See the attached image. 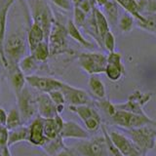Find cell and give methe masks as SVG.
Masks as SVG:
<instances>
[{"label":"cell","mask_w":156,"mask_h":156,"mask_svg":"<svg viewBox=\"0 0 156 156\" xmlns=\"http://www.w3.org/2000/svg\"><path fill=\"white\" fill-rule=\"evenodd\" d=\"M28 7L32 23L37 24L43 29L47 41L51 28L56 22L50 2L49 0H28Z\"/></svg>","instance_id":"1"},{"label":"cell","mask_w":156,"mask_h":156,"mask_svg":"<svg viewBox=\"0 0 156 156\" xmlns=\"http://www.w3.org/2000/svg\"><path fill=\"white\" fill-rule=\"evenodd\" d=\"M29 51L27 37L22 32H15L9 35L4 42V54L8 66H18Z\"/></svg>","instance_id":"2"},{"label":"cell","mask_w":156,"mask_h":156,"mask_svg":"<svg viewBox=\"0 0 156 156\" xmlns=\"http://www.w3.org/2000/svg\"><path fill=\"white\" fill-rule=\"evenodd\" d=\"M130 139L136 144L141 153L144 154L146 151L153 148L154 140L156 138V125L147 124L135 129L127 130Z\"/></svg>","instance_id":"3"},{"label":"cell","mask_w":156,"mask_h":156,"mask_svg":"<svg viewBox=\"0 0 156 156\" xmlns=\"http://www.w3.org/2000/svg\"><path fill=\"white\" fill-rule=\"evenodd\" d=\"M79 66L89 75H99L105 73L106 56L100 52H84L77 58Z\"/></svg>","instance_id":"4"},{"label":"cell","mask_w":156,"mask_h":156,"mask_svg":"<svg viewBox=\"0 0 156 156\" xmlns=\"http://www.w3.org/2000/svg\"><path fill=\"white\" fill-rule=\"evenodd\" d=\"M67 36L66 27L58 21L54 23L47 39L49 49H50V56H57L67 52Z\"/></svg>","instance_id":"5"},{"label":"cell","mask_w":156,"mask_h":156,"mask_svg":"<svg viewBox=\"0 0 156 156\" xmlns=\"http://www.w3.org/2000/svg\"><path fill=\"white\" fill-rule=\"evenodd\" d=\"M111 119L114 124L118 125L121 128H124L126 130L139 128V127L147 124L156 125V121L152 120L146 114H138L121 109H117L115 113L111 116Z\"/></svg>","instance_id":"6"},{"label":"cell","mask_w":156,"mask_h":156,"mask_svg":"<svg viewBox=\"0 0 156 156\" xmlns=\"http://www.w3.org/2000/svg\"><path fill=\"white\" fill-rule=\"evenodd\" d=\"M17 98V105L18 110L21 115V119L23 124L27 123V121L33 120L37 114V101L36 96L30 91L28 87H24L23 91Z\"/></svg>","instance_id":"7"},{"label":"cell","mask_w":156,"mask_h":156,"mask_svg":"<svg viewBox=\"0 0 156 156\" xmlns=\"http://www.w3.org/2000/svg\"><path fill=\"white\" fill-rule=\"evenodd\" d=\"M74 149L79 156H109L104 135L82 140Z\"/></svg>","instance_id":"8"},{"label":"cell","mask_w":156,"mask_h":156,"mask_svg":"<svg viewBox=\"0 0 156 156\" xmlns=\"http://www.w3.org/2000/svg\"><path fill=\"white\" fill-rule=\"evenodd\" d=\"M68 109L76 113L84 122L86 130L89 133H95L101 128V119L98 111L91 105H69Z\"/></svg>","instance_id":"9"},{"label":"cell","mask_w":156,"mask_h":156,"mask_svg":"<svg viewBox=\"0 0 156 156\" xmlns=\"http://www.w3.org/2000/svg\"><path fill=\"white\" fill-rule=\"evenodd\" d=\"M61 91L65 97L66 104L68 105H91L93 102L91 96L85 90L73 87L67 83H62Z\"/></svg>","instance_id":"10"},{"label":"cell","mask_w":156,"mask_h":156,"mask_svg":"<svg viewBox=\"0 0 156 156\" xmlns=\"http://www.w3.org/2000/svg\"><path fill=\"white\" fill-rule=\"evenodd\" d=\"M26 80L27 84L39 91L40 93H50L52 91L56 90H61L62 86V81L56 79L53 77H48V76H40V75H35V74H29L26 75Z\"/></svg>","instance_id":"11"},{"label":"cell","mask_w":156,"mask_h":156,"mask_svg":"<svg viewBox=\"0 0 156 156\" xmlns=\"http://www.w3.org/2000/svg\"><path fill=\"white\" fill-rule=\"evenodd\" d=\"M108 135L116 148L123 156H144L132 140L124 134L117 131H108Z\"/></svg>","instance_id":"12"},{"label":"cell","mask_w":156,"mask_h":156,"mask_svg":"<svg viewBox=\"0 0 156 156\" xmlns=\"http://www.w3.org/2000/svg\"><path fill=\"white\" fill-rule=\"evenodd\" d=\"M152 95L148 93H143L140 91H136L134 94H132L128 101L124 104L115 105L116 109L126 110L134 113L143 114L145 115V112L144 111V105L151 100Z\"/></svg>","instance_id":"13"},{"label":"cell","mask_w":156,"mask_h":156,"mask_svg":"<svg viewBox=\"0 0 156 156\" xmlns=\"http://www.w3.org/2000/svg\"><path fill=\"white\" fill-rule=\"evenodd\" d=\"M106 66L105 73L112 82L119 81L125 74V66L122 62V56L118 52H111L106 56Z\"/></svg>","instance_id":"14"},{"label":"cell","mask_w":156,"mask_h":156,"mask_svg":"<svg viewBox=\"0 0 156 156\" xmlns=\"http://www.w3.org/2000/svg\"><path fill=\"white\" fill-rule=\"evenodd\" d=\"M15 0H2L0 2V62L6 68L8 67V62L4 54V42L6 35L8 14Z\"/></svg>","instance_id":"15"},{"label":"cell","mask_w":156,"mask_h":156,"mask_svg":"<svg viewBox=\"0 0 156 156\" xmlns=\"http://www.w3.org/2000/svg\"><path fill=\"white\" fill-rule=\"evenodd\" d=\"M37 101V114L43 119L53 118L57 115H60L57 105L51 100L50 96L47 93H40L36 96Z\"/></svg>","instance_id":"16"},{"label":"cell","mask_w":156,"mask_h":156,"mask_svg":"<svg viewBox=\"0 0 156 156\" xmlns=\"http://www.w3.org/2000/svg\"><path fill=\"white\" fill-rule=\"evenodd\" d=\"M65 139L87 140L90 138V133L74 121H63L62 129L60 135Z\"/></svg>","instance_id":"17"},{"label":"cell","mask_w":156,"mask_h":156,"mask_svg":"<svg viewBox=\"0 0 156 156\" xmlns=\"http://www.w3.org/2000/svg\"><path fill=\"white\" fill-rule=\"evenodd\" d=\"M29 129V136L28 141L33 145L41 146L46 141L47 138L44 135V128H43V118L40 116H36L30 124L28 125Z\"/></svg>","instance_id":"18"},{"label":"cell","mask_w":156,"mask_h":156,"mask_svg":"<svg viewBox=\"0 0 156 156\" xmlns=\"http://www.w3.org/2000/svg\"><path fill=\"white\" fill-rule=\"evenodd\" d=\"M7 69L10 85H11L15 95L17 96L27 86L26 74L20 69L19 66H9Z\"/></svg>","instance_id":"19"},{"label":"cell","mask_w":156,"mask_h":156,"mask_svg":"<svg viewBox=\"0 0 156 156\" xmlns=\"http://www.w3.org/2000/svg\"><path fill=\"white\" fill-rule=\"evenodd\" d=\"M63 120L61 115H57L53 118L43 119L44 135L47 139H55L61 135Z\"/></svg>","instance_id":"20"},{"label":"cell","mask_w":156,"mask_h":156,"mask_svg":"<svg viewBox=\"0 0 156 156\" xmlns=\"http://www.w3.org/2000/svg\"><path fill=\"white\" fill-rule=\"evenodd\" d=\"M27 40L28 44L29 52H31L34 50V48H35L38 44H40L43 41H46L45 33H44L43 29L40 27L37 26L35 23H32L28 29Z\"/></svg>","instance_id":"21"},{"label":"cell","mask_w":156,"mask_h":156,"mask_svg":"<svg viewBox=\"0 0 156 156\" xmlns=\"http://www.w3.org/2000/svg\"><path fill=\"white\" fill-rule=\"evenodd\" d=\"M92 13H93V16H94L95 24H96V27H97L98 34H99V36L101 40L102 37L105 36V34L110 30L109 23H108V21H107V19L105 18V14L102 13L101 10H100L98 7L95 6L94 8H93Z\"/></svg>","instance_id":"22"},{"label":"cell","mask_w":156,"mask_h":156,"mask_svg":"<svg viewBox=\"0 0 156 156\" xmlns=\"http://www.w3.org/2000/svg\"><path fill=\"white\" fill-rule=\"evenodd\" d=\"M88 86L96 99L99 101L105 100L106 97V90L104 82L98 75H90L89 81H88Z\"/></svg>","instance_id":"23"},{"label":"cell","mask_w":156,"mask_h":156,"mask_svg":"<svg viewBox=\"0 0 156 156\" xmlns=\"http://www.w3.org/2000/svg\"><path fill=\"white\" fill-rule=\"evenodd\" d=\"M66 27L68 36L71 37L73 40L76 41L77 43H79L80 45H82L85 48H92L93 47V44L90 41H88L87 39L82 35L79 27H78L74 23L73 20H68Z\"/></svg>","instance_id":"24"},{"label":"cell","mask_w":156,"mask_h":156,"mask_svg":"<svg viewBox=\"0 0 156 156\" xmlns=\"http://www.w3.org/2000/svg\"><path fill=\"white\" fill-rule=\"evenodd\" d=\"M115 2L118 3L120 7L123 8L125 11L131 15L134 19L136 20V22L144 23L145 22L146 18L144 17L143 15L140 13L139 5L136 0H116Z\"/></svg>","instance_id":"25"},{"label":"cell","mask_w":156,"mask_h":156,"mask_svg":"<svg viewBox=\"0 0 156 156\" xmlns=\"http://www.w3.org/2000/svg\"><path fill=\"white\" fill-rule=\"evenodd\" d=\"M65 140L61 136H58L55 139H47L41 147L49 156H56L62 149L66 147Z\"/></svg>","instance_id":"26"},{"label":"cell","mask_w":156,"mask_h":156,"mask_svg":"<svg viewBox=\"0 0 156 156\" xmlns=\"http://www.w3.org/2000/svg\"><path fill=\"white\" fill-rule=\"evenodd\" d=\"M29 136V129L28 126L22 125L18 128L9 131L8 136V146H12L21 141H28Z\"/></svg>","instance_id":"27"},{"label":"cell","mask_w":156,"mask_h":156,"mask_svg":"<svg viewBox=\"0 0 156 156\" xmlns=\"http://www.w3.org/2000/svg\"><path fill=\"white\" fill-rule=\"evenodd\" d=\"M104 13L107 21L110 23H115L119 20V5L114 0H109L104 7Z\"/></svg>","instance_id":"28"},{"label":"cell","mask_w":156,"mask_h":156,"mask_svg":"<svg viewBox=\"0 0 156 156\" xmlns=\"http://www.w3.org/2000/svg\"><path fill=\"white\" fill-rule=\"evenodd\" d=\"M30 55L33 56V58L38 62H43L48 60V58L50 57V49L47 41H43L40 44L34 48V50L30 52Z\"/></svg>","instance_id":"29"},{"label":"cell","mask_w":156,"mask_h":156,"mask_svg":"<svg viewBox=\"0 0 156 156\" xmlns=\"http://www.w3.org/2000/svg\"><path fill=\"white\" fill-rule=\"evenodd\" d=\"M38 62L33 58L32 55H27L24 58H23L21 62H19V67L26 75L32 74V72L37 68Z\"/></svg>","instance_id":"30"},{"label":"cell","mask_w":156,"mask_h":156,"mask_svg":"<svg viewBox=\"0 0 156 156\" xmlns=\"http://www.w3.org/2000/svg\"><path fill=\"white\" fill-rule=\"evenodd\" d=\"M23 122L21 119V115H20V112L18 108H12L7 113L6 117V123H5V127L9 130H14L18 128V127L22 126Z\"/></svg>","instance_id":"31"},{"label":"cell","mask_w":156,"mask_h":156,"mask_svg":"<svg viewBox=\"0 0 156 156\" xmlns=\"http://www.w3.org/2000/svg\"><path fill=\"white\" fill-rule=\"evenodd\" d=\"M140 13L144 17H151L156 15V0H139Z\"/></svg>","instance_id":"32"},{"label":"cell","mask_w":156,"mask_h":156,"mask_svg":"<svg viewBox=\"0 0 156 156\" xmlns=\"http://www.w3.org/2000/svg\"><path fill=\"white\" fill-rule=\"evenodd\" d=\"M118 27L119 29L124 33H128L130 31H132V29L134 27V24H135V22H134V18L129 15L128 13H126L124 15H122V16L119 18L118 22Z\"/></svg>","instance_id":"33"},{"label":"cell","mask_w":156,"mask_h":156,"mask_svg":"<svg viewBox=\"0 0 156 156\" xmlns=\"http://www.w3.org/2000/svg\"><path fill=\"white\" fill-rule=\"evenodd\" d=\"M101 127L102 130V135H104L105 143H106V147H107V151H108V155L109 156H123L119 152V150L116 148L114 144L112 143V140H110V136L108 135V131L105 129V127L104 125H101Z\"/></svg>","instance_id":"34"},{"label":"cell","mask_w":156,"mask_h":156,"mask_svg":"<svg viewBox=\"0 0 156 156\" xmlns=\"http://www.w3.org/2000/svg\"><path fill=\"white\" fill-rule=\"evenodd\" d=\"M48 95L50 96L51 100L53 101L54 104L57 105L58 113H61L63 109V107H65V105H66V100H65V97H63V94L62 93V91L61 90L52 91L50 93H48Z\"/></svg>","instance_id":"35"},{"label":"cell","mask_w":156,"mask_h":156,"mask_svg":"<svg viewBox=\"0 0 156 156\" xmlns=\"http://www.w3.org/2000/svg\"><path fill=\"white\" fill-rule=\"evenodd\" d=\"M101 43L102 48L105 49L108 53L115 51V36L111 32V30L105 34V36L101 39Z\"/></svg>","instance_id":"36"},{"label":"cell","mask_w":156,"mask_h":156,"mask_svg":"<svg viewBox=\"0 0 156 156\" xmlns=\"http://www.w3.org/2000/svg\"><path fill=\"white\" fill-rule=\"evenodd\" d=\"M73 16H74L73 22H74V23L78 27H84V24L86 23V20H87V17H88V15L86 13H84L82 10H80L78 7L74 6V8H73Z\"/></svg>","instance_id":"37"},{"label":"cell","mask_w":156,"mask_h":156,"mask_svg":"<svg viewBox=\"0 0 156 156\" xmlns=\"http://www.w3.org/2000/svg\"><path fill=\"white\" fill-rule=\"evenodd\" d=\"M52 3H54L57 7L61 8L65 11H70L74 8V5L71 2V0H49Z\"/></svg>","instance_id":"38"},{"label":"cell","mask_w":156,"mask_h":156,"mask_svg":"<svg viewBox=\"0 0 156 156\" xmlns=\"http://www.w3.org/2000/svg\"><path fill=\"white\" fill-rule=\"evenodd\" d=\"M9 130L5 126H0V150L8 146Z\"/></svg>","instance_id":"39"},{"label":"cell","mask_w":156,"mask_h":156,"mask_svg":"<svg viewBox=\"0 0 156 156\" xmlns=\"http://www.w3.org/2000/svg\"><path fill=\"white\" fill-rule=\"evenodd\" d=\"M56 156H79V155L76 152L74 147H67V146H66Z\"/></svg>","instance_id":"40"},{"label":"cell","mask_w":156,"mask_h":156,"mask_svg":"<svg viewBox=\"0 0 156 156\" xmlns=\"http://www.w3.org/2000/svg\"><path fill=\"white\" fill-rule=\"evenodd\" d=\"M6 117H7V112L0 107V126H5V123H6Z\"/></svg>","instance_id":"41"},{"label":"cell","mask_w":156,"mask_h":156,"mask_svg":"<svg viewBox=\"0 0 156 156\" xmlns=\"http://www.w3.org/2000/svg\"><path fill=\"white\" fill-rule=\"evenodd\" d=\"M1 156H12L9 146H5L4 148H2V150H1Z\"/></svg>","instance_id":"42"},{"label":"cell","mask_w":156,"mask_h":156,"mask_svg":"<svg viewBox=\"0 0 156 156\" xmlns=\"http://www.w3.org/2000/svg\"><path fill=\"white\" fill-rule=\"evenodd\" d=\"M108 1H109V0H94L95 5H97L98 7H101V8L104 7Z\"/></svg>","instance_id":"43"},{"label":"cell","mask_w":156,"mask_h":156,"mask_svg":"<svg viewBox=\"0 0 156 156\" xmlns=\"http://www.w3.org/2000/svg\"><path fill=\"white\" fill-rule=\"evenodd\" d=\"M82 1V0H71V2L73 3V5H74V6H76V5H78L80 2Z\"/></svg>","instance_id":"44"},{"label":"cell","mask_w":156,"mask_h":156,"mask_svg":"<svg viewBox=\"0 0 156 156\" xmlns=\"http://www.w3.org/2000/svg\"><path fill=\"white\" fill-rule=\"evenodd\" d=\"M152 149L156 152V138H155V140H154V144H153V148Z\"/></svg>","instance_id":"45"},{"label":"cell","mask_w":156,"mask_h":156,"mask_svg":"<svg viewBox=\"0 0 156 156\" xmlns=\"http://www.w3.org/2000/svg\"><path fill=\"white\" fill-rule=\"evenodd\" d=\"M152 33H153V34H155V35H156V23H155V27H154L153 30H152Z\"/></svg>","instance_id":"46"},{"label":"cell","mask_w":156,"mask_h":156,"mask_svg":"<svg viewBox=\"0 0 156 156\" xmlns=\"http://www.w3.org/2000/svg\"><path fill=\"white\" fill-rule=\"evenodd\" d=\"M151 17H152V18H154V19L156 20V15H154V16H151Z\"/></svg>","instance_id":"47"},{"label":"cell","mask_w":156,"mask_h":156,"mask_svg":"<svg viewBox=\"0 0 156 156\" xmlns=\"http://www.w3.org/2000/svg\"><path fill=\"white\" fill-rule=\"evenodd\" d=\"M144 156H145V155H144Z\"/></svg>","instance_id":"48"}]
</instances>
